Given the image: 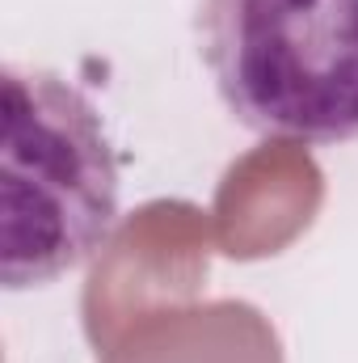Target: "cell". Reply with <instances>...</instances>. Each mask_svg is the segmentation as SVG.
Masks as SVG:
<instances>
[{
  "mask_svg": "<svg viewBox=\"0 0 358 363\" xmlns=\"http://www.w3.org/2000/svg\"><path fill=\"white\" fill-rule=\"evenodd\" d=\"M0 89V283L47 287L110 241L118 161L97 106L72 81L4 68Z\"/></svg>",
  "mask_w": 358,
  "mask_h": 363,
  "instance_id": "obj_1",
  "label": "cell"
},
{
  "mask_svg": "<svg viewBox=\"0 0 358 363\" xmlns=\"http://www.w3.org/2000/svg\"><path fill=\"white\" fill-rule=\"evenodd\" d=\"M325 199V178L299 144L274 140L241 157L215 190V245L253 262L282 254L316 220Z\"/></svg>",
  "mask_w": 358,
  "mask_h": 363,
  "instance_id": "obj_4",
  "label": "cell"
},
{
  "mask_svg": "<svg viewBox=\"0 0 358 363\" xmlns=\"http://www.w3.org/2000/svg\"><path fill=\"white\" fill-rule=\"evenodd\" d=\"M198 51L241 127L358 140V0H202Z\"/></svg>",
  "mask_w": 358,
  "mask_h": 363,
  "instance_id": "obj_2",
  "label": "cell"
},
{
  "mask_svg": "<svg viewBox=\"0 0 358 363\" xmlns=\"http://www.w3.org/2000/svg\"><path fill=\"white\" fill-rule=\"evenodd\" d=\"M97 355L101 363H287L278 330L249 300L156 308Z\"/></svg>",
  "mask_w": 358,
  "mask_h": 363,
  "instance_id": "obj_5",
  "label": "cell"
},
{
  "mask_svg": "<svg viewBox=\"0 0 358 363\" xmlns=\"http://www.w3.org/2000/svg\"><path fill=\"white\" fill-rule=\"evenodd\" d=\"M211 267V237L198 207L161 199L131 211L101 245L85 283V334L105 351L131 321L194 304Z\"/></svg>",
  "mask_w": 358,
  "mask_h": 363,
  "instance_id": "obj_3",
  "label": "cell"
}]
</instances>
